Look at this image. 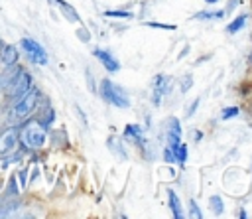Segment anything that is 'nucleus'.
I'll list each match as a JSON object with an SVG mask.
<instances>
[{
    "label": "nucleus",
    "instance_id": "2eb2a0df",
    "mask_svg": "<svg viewBox=\"0 0 252 219\" xmlns=\"http://www.w3.org/2000/svg\"><path fill=\"white\" fill-rule=\"evenodd\" d=\"M173 156H175V162H177V164H185V160H187V146L179 142V144L173 148Z\"/></svg>",
    "mask_w": 252,
    "mask_h": 219
},
{
    "label": "nucleus",
    "instance_id": "7ed1b4c3",
    "mask_svg": "<svg viewBox=\"0 0 252 219\" xmlns=\"http://www.w3.org/2000/svg\"><path fill=\"white\" fill-rule=\"evenodd\" d=\"M100 97H102L108 105H112V107H118V109H128V107H130V97H128V93H126L120 85H116L114 81H110V79H104V81L100 83Z\"/></svg>",
    "mask_w": 252,
    "mask_h": 219
},
{
    "label": "nucleus",
    "instance_id": "423d86ee",
    "mask_svg": "<svg viewBox=\"0 0 252 219\" xmlns=\"http://www.w3.org/2000/svg\"><path fill=\"white\" fill-rule=\"evenodd\" d=\"M20 144V134H18V128H6L0 132V156H6V154H12Z\"/></svg>",
    "mask_w": 252,
    "mask_h": 219
},
{
    "label": "nucleus",
    "instance_id": "f03ea898",
    "mask_svg": "<svg viewBox=\"0 0 252 219\" xmlns=\"http://www.w3.org/2000/svg\"><path fill=\"white\" fill-rule=\"evenodd\" d=\"M37 103H39V91L32 87V89L26 91L22 97H18V99L12 101L10 118H12V120H24V118H28V116L33 112V109L37 107Z\"/></svg>",
    "mask_w": 252,
    "mask_h": 219
},
{
    "label": "nucleus",
    "instance_id": "9b49d317",
    "mask_svg": "<svg viewBox=\"0 0 252 219\" xmlns=\"http://www.w3.org/2000/svg\"><path fill=\"white\" fill-rule=\"evenodd\" d=\"M167 199H169V209L173 213L175 219H181L183 217V209H181V203H179V197L173 189H167Z\"/></svg>",
    "mask_w": 252,
    "mask_h": 219
},
{
    "label": "nucleus",
    "instance_id": "9d476101",
    "mask_svg": "<svg viewBox=\"0 0 252 219\" xmlns=\"http://www.w3.org/2000/svg\"><path fill=\"white\" fill-rule=\"evenodd\" d=\"M18 51H16V47L14 45H2V51H0V61H2V65L4 67H12V65H16V61H18Z\"/></svg>",
    "mask_w": 252,
    "mask_h": 219
},
{
    "label": "nucleus",
    "instance_id": "aec40b11",
    "mask_svg": "<svg viewBox=\"0 0 252 219\" xmlns=\"http://www.w3.org/2000/svg\"><path fill=\"white\" fill-rule=\"evenodd\" d=\"M189 205H191V215H193V217H197V219H201V217H203V213H201L199 205H197V203H195L193 199L189 201Z\"/></svg>",
    "mask_w": 252,
    "mask_h": 219
},
{
    "label": "nucleus",
    "instance_id": "0eeeda50",
    "mask_svg": "<svg viewBox=\"0 0 252 219\" xmlns=\"http://www.w3.org/2000/svg\"><path fill=\"white\" fill-rule=\"evenodd\" d=\"M169 89H171V79L167 75H158L154 79V93H152L154 107H159L161 105V99L169 93Z\"/></svg>",
    "mask_w": 252,
    "mask_h": 219
},
{
    "label": "nucleus",
    "instance_id": "a211bd4d",
    "mask_svg": "<svg viewBox=\"0 0 252 219\" xmlns=\"http://www.w3.org/2000/svg\"><path fill=\"white\" fill-rule=\"evenodd\" d=\"M238 107H226L224 110H222V114H220V118H224V120H228V118H234V116H238Z\"/></svg>",
    "mask_w": 252,
    "mask_h": 219
},
{
    "label": "nucleus",
    "instance_id": "1a4fd4ad",
    "mask_svg": "<svg viewBox=\"0 0 252 219\" xmlns=\"http://www.w3.org/2000/svg\"><path fill=\"white\" fill-rule=\"evenodd\" d=\"M181 142V126L177 118H169L167 122V146L173 150Z\"/></svg>",
    "mask_w": 252,
    "mask_h": 219
},
{
    "label": "nucleus",
    "instance_id": "6ab92c4d",
    "mask_svg": "<svg viewBox=\"0 0 252 219\" xmlns=\"http://www.w3.org/2000/svg\"><path fill=\"white\" fill-rule=\"evenodd\" d=\"M104 16L108 18H132V12H120V10H106Z\"/></svg>",
    "mask_w": 252,
    "mask_h": 219
},
{
    "label": "nucleus",
    "instance_id": "f257e3e1",
    "mask_svg": "<svg viewBox=\"0 0 252 219\" xmlns=\"http://www.w3.org/2000/svg\"><path fill=\"white\" fill-rule=\"evenodd\" d=\"M18 134H20V142L28 150H39L47 140V130L41 120H26L24 126L18 128Z\"/></svg>",
    "mask_w": 252,
    "mask_h": 219
},
{
    "label": "nucleus",
    "instance_id": "ddd939ff",
    "mask_svg": "<svg viewBox=\"0 0 252 219\" xmlns=\"http://www.w3.org/2000/svg\"><path fill=\"white\" fill-rule=\"evenodd\" d=\"M57 4H59V8H61V12L71 20V22H81V18H79V14L65 2V0H57Z\"/></svg>",
    "mask_w": 252,
    "mask_h": 219
},
{
    "label": "nucleus",
    "instance_id": "f8f14e48",
    "mask_svg": "<svg viewBox=\"0 0 252 219\" xmlns=\"http://www.w3.org/2000/svg\"><path fill=\"white\" fill-rule=\"evenodd\" d=\"M124 136L128 138V140H132V142H142V128L138 126V124H126V128H124Z\"/></svg>",
    "mask_w": 252,
    "mask_h": 219
},
{
    "label": "nucleus",
    "instance_id": "20e7f679",
    "mask_svg": "<svg viewBox=\"0 0 252 219\" xmlns=\"http://www.w3.org/2000/svg\"><path fill=\"white\" fill-rule=\"evenodd\" d=\"M32 89V77H30V73H26V71H16L14 73V77L6 83V95L10 97V99H18V97H22L26 91H30Z\"/></svg>",
    "mask_w": 252,
    "mask_h": 219
},
{
    "label": "nucleus",
    "instance_id": "f3484780",
    "mask_svg": "<svg viewBox=\"0 0 252 219\" xmlns=\"http://www.w3.org/2000/svg\"><path fill=\"white\" fill-rule=\"evenodd\" d=\"M222 16H224V12L219 10V12H199L195 18H201V20H220Z\"/></svg>",
    "mask_w": 252,
    "mask_h": 219
},
{
    "label": "nucleus",
    "instance_id": "412c9836",
    "mask_svg": "<svg viewBox=\"0 0 252 219\" xmlns=\"http://www.w3.org/2000/svg\"><path fill=\"white\" fill-rule=\"evenodd\" d=\"M163 160H165V162H169V164H171V162H175V156H173V150H171L169 146H167V148L163 150Z\"/></svg>",
    "mask_w": 252,
    "mask_h": 219
},
{
    "label": "nucleus",
    "instance_id": "4468645a",
    "mask_svg": "<svg viewBox=\"0 0 252 219\" xmlns=\"http://www.w3.org/2000/svg\"><path fill=\"white\" fill-rule=\"evenodd\" d=\"M246 24V14H242V16H238V18H234L232 20V24H228L226 26V32L228 34H236L238 30H242V26Z\"/></svg>",
    "mask_w": 252,
    "mask_h": 219
},
{
    "label": "nucleus",
    "instance_id": "4be33fe9",
    "mask_svg": "<svg viewBox=\"0 0 252 219\" xmlns=\"http://www.w3.org/2000/svg\"><path fill=\"white\" fill-rule=\"evenodd\" d=\"M205 2H209V4H215V2H219V0H205Z\"/></svg>",
    "mask_w": 252,
    "mask_h": 219
},
{
    "label": "nucleus",
    "instance_id": "6e6552de",
    "mask_svg": "<svg viewBox=\"0 0 252 219\" xmlns=\"http://www.w3.org/2000/svg\"><path fill=\"white\" fill-rule=\"evenodd\" d=\"M94 53V57L104 65V69L106 71H110V73H116L118 69H120V63H118V59L110 53V51H106V49H94L93 51Z\"/></svg>",
    "mask_w": 252,
    "mask_h": 219
},
{
    "label": "nucleus",
    "instance_id": "dca6fc26",
    "mask_svg": "<svg viewBox=\"0 0 252 219\" xmlns=\"http://www.w3.org/2000/svg\"><path fill=\"white\" fill-rule=\"evenodd\" d=\"M209 205H211V209L215 211V215H220V213L224 211V203H222L220 195H211V199H209Z\"/></svg>",
    "mask_w": 252,
    "mask_h": 219
},
{
    "label": "nucleus",
    "instance_id": "5701e85b",
    "mask_svg": "<svg viewBox=\"0 0 252 219\" xmlns=\"http://www.w3.org/2000/svg\"><path fill=\"white\" fill-rule=\"evenodd\" d=\"M0 51H2V43H0Z\"/></svg>",
    "mask_w": 252,
    "mask_h": 219
},
{
    "label": "nucleus",
    "instance_id": "39448f33",
    "mask_svg": "<svg viewBox=\"0 0 252 219\" xmlns=\"http://www.w3.org/2000/svg\"><path fill=\"white\" fill-rule=\"evenodd\" d=\"M20 45H22L26 57H28L32 63H35V65H45V63H47V53H45V49H43L35 39H32V37H22V39H20Z\"/></svg>",
    "mask_w": 252,
    "mask_h": 219
}]
</instances>
